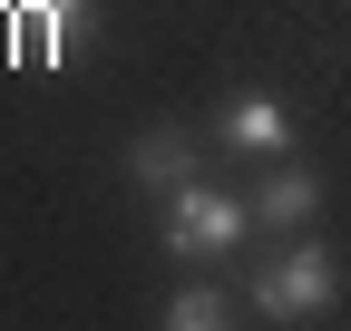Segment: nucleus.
<instances>
[{
  "label": "nucleus",
  "mask_w": 351,
  "mask_h": 331,
  "mask_svg": "<svg viewBox=\"0 0 351 331\" xmlns=\"http://www.w3.org/2000/svg\"><path fill=\"white\" fill-rule=\"evenodd\" d=\"M156 204H166V224H156V234H166V254H176V263H225L244 234H263V224H254V195H225L215 176H186V185L156 195Z\"/></svg>",
  "instance_id": "obj_1"
},
{
  "label": "nucleus",
  "mask_w": 351,
  "mask_h": 331,
  "mask_svg": "<svg viewBox=\"0 0 351 331\" xmlns=\"http://www.w3.org/2000/svg\"><path fill=\"white\" fill-rule=\"evenodd\" d=\"M341 302V263H332V243H283L274 263L254 273V312L263 321H313Z\"/></svg>",
  "instance_id": "obj_2"
},
{
  "label": "nucleus",
  "mask_w": 351,
  "mask_h": 331,
  "mask_svg": "<svg viewBox=\"0 0 351 331\" xmlns=\"http://www.w3.org/2000/svg\"><path fill=\"white\" fill-rule=\"evenodd\" d=\"M215 146H234V156H293V107L283 98H263V88H244V98H225L215 107Z\"/></svg>",
  "instance_id": "obj_3"
},
{
  "label": "nucleus",
  "mask_w": 351,
  "mask_h": 331,
  "mask_svg": "<svg viewBox=\"0 0 351 331\" xmlns=\"http://www.w3.org/2000/svg\"><path fill=\"white\" fill-rule=\"evenodd\" d=\"M20 29H29V59L78 68V59H88V29H98V10H88V0H29Z\"/></svg>",
  "instance_id": "obj_4"
},
{
  "label": "nucleus",
  "mask_w": 351,
  "mask_h": 331,
  "mask_svg": "<svg viewBox=\"0 0 351 331\" xmlns=\"http://www.w3.org/2000/svg\"><path fill=\"white\" fill-rule=\"evenodd\" d=\"M186 176H205V146L186 127H156V137L127 146V185H137V195H176Z\"/></svg>",
  "instance_id": "obj_5"
},
{
  "label": "nucleus",
  "mask_w": 351,
  "mask_h": 331,
  "mask_svg": "<svg viewBox=\"0 0 351 331\" xmlns=\"http://www.w3.org/2000/svg\"><path fill=\"white\" fill-rule=\"evenodd\" d=\"M313 215H322V176H302V166H283V176L254 185V224L263 234H293V224H313Z\"/></svg>",
  "instance_id": "obj_6"
},
{
  "label": "nucleus",
  "mask_w": 351,
  "mask_h": 331,
  "mask_svg": "<svg viewBox=\"0 0 351 331\" xmlns=\"http://www.w3.org/2000/svg\"><path fill=\"white\" fill-rule=\"evenodd\" d=\"M234 321V293L225 282H186V293H166V331H225Z\"/></svg>",
  "instance_id": "obj_7"
}]
</instances>
